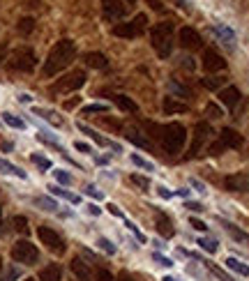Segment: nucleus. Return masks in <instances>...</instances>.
I'll return each mask as SVG.
<instances>
[{
	"label": "nucleus",
	"mask_w": 249,
	"mask_h": 281,
	"mask_svg": "<svg viewBox=\"0 0 249 281\" xmlns=\"http://www.w3.org/2000/svg\"><path fill=\"white\" fill-rule=\"evenodd\" d=\"M161 281H178V279H173V276H164Z\"/></svg>",
	"instance_id": "60"
},
{
	"label": "nucleus",
	"mask_w": 249,
	"mask_h": 281,
	"mask_svg": "<svg viewBox=\"0 0 249 281\" xmlns=\"http://www.w3.org/2000/svg\"><path fill=\"white\" fill-rule=\"evenodd\" d=\"M86 72L83 69H74V72L65 74L63 78H58V81L53 83V85L49 88L51 95H65V92H76L78 88L86 85Z\"/></svg>",
	"instance_id": "5"
},
{
	"label": "nucleus",
	"mask_w": 249,
	"mask_h": 281,
	"mask_svg": "<svg viewBox=\"0 0 249 281\" xmlns=\"http://www.w3.org/2000/svg\"><path fill=\"white\" fill-rule=\"evenodd\" d=\"M157 191H159L164 198H171V191H169V189H166V187H159V189H157Z\"/></svg>",
	"instance_id": "58"
},
{
	"label": "nucleus",
	"mask_w": 249,
	"mask_h": 281,
	"mask_svg": "<svg viewBox=\"0 0 249 281\" xmlns=\"http://www.w3.org/2000/svg\"><path fill=\"white\" fill-rule=\"evenodd\" d=\"M106 111H109V104H90V106H83L81 113L92 115V113H106Z\"/></svg>",
	"instance_id": "35"
},
{
	"label": "nucleus",
	"mask_w": 249,
	"mask_h": 281,
	"mask_svg": "<svg viewBox=\"0 0 249 281\" xmlns=\"http://www.w3.org/2000/svg\"><path fill=\"white\" fill-rule=\"evenodd\" d=\"M226 267H229L231 272H235V274L240 276H249V265H244L242 261H238V258H226Z\"/></svg>",
	"instance_id": "26"
},
{
	"label": "nucleus",
	"mask_w": 249,
	"mask_h": 281,
	"mask_svg": "<svg viewBox=\"0 0 249 281\" xmlns=\"http://www.w3.org/2000/svg\"><path fill=\"white\" fill-rule=\"evenodd\" d=\"M242 143H244V138L240 136L235 129L224 127L219 132V138H217V141L208 147V152H210L212 157H217V155H221L224 150H240V147H242Z\"/></svg>",
	"instance_id": "4"
},
{
	"label": "nucleus",
	"mask_w": 249,
	"mask_h": 281,
	"mask_svg": "<svg viewBox=\"0 0 249 281\" xmlns=\"http://www.w3.org/2000/svg\"><path fill=\"white\" fill-rule=\"evenodd\" d=\"M118 281H134V279H132V276H129V274H125V272H122V274L118 276Z\"/></svg>",
	"instance_id": "59"
},
{
	"label": "nucleus",
	"mask_w": 249,
	"mask_h": 281,
	"mask_svg": "<svg viewBox=\"0 0 249 281\" xmlns=\"http://www.w3.org/2000/svg\"><path fill=\"white\" fill-rule=\"evenodd\" d=\"M3 122L9 124V127H14V129H26V122H23L21 118H16V115H12V113H3Z\"/></svg>",
	"instance_id": "31"
},
{
	"label": "nucleus",
	"mask_w": 249,
	"mask_h": 281,
	"mask_svg": "<svg viewBox=\"0 0 249 281\" xmlns=\"http://www.w3.org/2000/svg\"><path fill=\"white\" fill-rule=\"evenodd\" d=\"M109 212H111L113 217H122V212H120V210H118V205H113V203L109 205Z\"/></svg>",
	"instance_id": "55"
},
{
	"label": "nucleus",
	"mask_w": 249,
	"mask_h": 281,
	"mask_svg": "<svg viewBox=\"0 0 249 281\" xmlns=\"http://www.w3.org/2000/svg\"><path fill=\"white\" fill-rule=\"evenodd\" d=\"M74 58H76V44H74V39L55 41L53 49L49 51V55H46V60H44L42 74H44L46 78L58 76L63 69H67L69 64L74 62Z\"/></svg>",
	"instance_id": "1"
},
{
	"label": "nucleus",
	"mask_w": 249,
	"mask_h": 281,
	"mask_svg": "<svg viewBox=\"0 0 249 281\" xmlns=\"http://www.w3.org/2000/svg\"><path fill=\"white\" fill-rule=\"evenodd\" d=\"M221 226H224V230L235 240V242H240V244H244V247H249V233H244V230H240L238 226H233L231 221H224V219H221Z\"/></svg>",
	"instance_id": "20"
},
{
	"label": "nucleus",
	"mask_w": 249,
	"mask_h": 281,
	"mask_svg": "<svg viewBox=\"0 0 249 281\" xmlns=\"http://www.w3.org/2000/svg\"><path fill=\"white\" fill-rule=\"evenodd\" d=\"M161 109H164L166 115H175V113H187L189 106L184 104V101H180L178 97H164V101H161Z\"/></svg>",
	"instance_id": "16"
},
{
	"label": "nucleus",
	"mask_w": 249,
	"mask_h": 281,
	"mask_svg": "<svg viewBox=\"0 0 249 281\" xmlns=\"http://www.w3.org/2000/svg\"><path fill=\"white\" fill-rule=\"evenodd\" d=\"M12 258L21 265H32V263L39 261V249L30 242V240H18L12 247Z\"/></svg>",
	"instance_id": "8"
},
{
	"label": "nucleus",
	"mask_w": 249,
	"mask_h": 281,
	"mask_svg": "<svg viewBox=\"0 0 249 281\" xmlns=\"http://www.w3.org/2000/svg\"><path fill=\"white\" fill-rule=\"evenodd\" d=\"M18 101H21V104H28V101H32V97L30 95H18Z\"/></svg>",
	"instance_id": "57"
},
{
	"label": "nucleus",
	"mask_w": 249,
	"mask_h": 281,
	"mask_svg": "<svg viewBox=\"0 0 249 281\" xmlns=\"http://www.w3.org/2000/svg\"><path fill=\"white\" fill-rule=\"evenodd\" d=\"M125 3H127V5H134V3H136V0H125Z\"/></svg>",
	"instance_id": "62"
},
{
	"label": "nucleus",
	"mask_w": 249,
	"mask_h": 281,
	"mask_svg": "<svg viewBox=\"0 0 249 281\" xmlns=\"http://www.w3.org/2000/svg\"><path fill=\"white\" fill-rule=\"evenodd\" d=\"M0 272H3V258H0Z\"/></svg>",
	"instance_id": "63"
},
{
	"label": "nucleus",
	"mask_w": 249,
	"mask_h": 281,
	"mask_svg": "<svg viewBox=\"0 0 249 281\" xmlns=\"http://www.w3.org/2000/svg\"><path fill=\"white\" fill-rule=\"evenodd\" d=\"M18 276H21V272H18L16 267H9V270H7V274H5L0 281H14V279H18Z\"/></svg>",
	"instance_id": "46"
},
{
	"label": "nucleus",
	"mask_w": 249,
	"mask_h": 281,
	"mask_svg": "<svg viewBox=\"0 0 249 281\" xmlns=\"http://www.w3.org/2000/svg\"><path fill=\"white\" fill-rule=\"evenodd\" d=\"M23 281H32V279H23Z\"/></svg>",
	"instance_id": "64"
},
{
	"label": "nucleus",
	"mask_w": 249,
	"mask_h": 281,
	"mask_svg": "<svg viewBox=\"0 0 249 281\" xmlns=\"http://www.w3.org/2000/svg\"><path fill=\"white\" fill-rule=\"evenodd\" d=\"M155 228H157V233H159L161 237H173V233H175L173 221H171V217L166 214V212H157V217H155Z\"/></svg>",
	"instance_id": "14"
},
{
	"label": "nucleus",
	"mask_w": 249,
	"mask_h": 281,
	"mask_svg": "<svg viewBox=\"0 0 249 281\" xmlns=\"http://www.w3.org/2000/svg\"><path fill=\"white\" fill-rule=\"evenodd\" d=\"M111 99H113V104L118 106L120 111H125V113H138V104L134 99H129V97H125V95H111Z\"/></svg>",
	"instance_id": "23"
},
{
	"label": "nucleus",
	"mask_w": 249,
	"mask_h": 281,
	"mask_svg": "<svg viewBox=\"0 0 249 281\" xmlns=\"http://www.w3.org/2000/svg\"><path fill=\"white\" fill-rule=\"evenodd\" d=\"M0 173H7V175H16V178L26 180V170H21V168H18V166L9 164V161H7V159H3V157H0Z\"/></svg>",
	"instance_id": "27"
},
{
	"label": "nucleus",
	"mask_w": 249,
	"mask_h": 281,
	"mask_svg": "<svg viewBox=\"0 0 249 281\" xmlns=\"http://www.w3.org/2000/svg\"><path fill=\"white\" fill-rule=\"evenodd\" d=\"M53 175L60 184H72V175H69L67 170H53Z\"/></svg>",
	"instance_id": "42"
},
{
	"label": "nucleus",
	"mask_w": 249,
	"mask_h": 281,
	"mask_svg": "<svg viewBox=\"0 0 249 281\" xmlns=\"http://www.w3.org/2000/svg\"><path fill=\"white\" fill-rule=\"evenodd\" d=\"M196 244L203 249V251H208V253H217V249H219V242L212 240V237H201Z\"/></svg>",
	"instance_id": "29"
},
{
	"label": "nucleus",
	"mask_w": 249,
	"mask_h": 281,
	"mask_svg": "<svg viewBox=\"0 0 249 281\" xmlns=\"http://www.w3.org/2000/svg\"><path fill=\"white\" fill-rule=\"evenodd\" d=\"M76 127H78V132L88 134V136H90V138H92V141H95V143H99V145H111V147H115V150H118V145H115V143H111V141H106V138H101V136H99V134H97V132H95V129L86 127V124H83V122H78V124H76Z\"/></svg>",
	"instance_id": "25"
},
{
	"label": "nucleus",
	"mask_w": 249,
	"mask_h": 281,
	"mask_svg": "<svg viewBox=\"0 0 249 281\" xmlns=\"http://www.w3.org/2000/svg\"><path fill=\"white\" fill-rule=\"evenodd\" d=\"M18 32H21V35H30L32 30H35V18L32 16H23L21 21H18Z\"/></svg>",
	"instance_id": "30"
},
{
	"label": "nucleus",
	"mask_w": 249,
	"mask_h": 281,
	"mask_svg": "<svg viewBox=\"0 0 249 281\" xmlns=\"http://www.w3.org/2000/svg\"><path fill=\"white\" fill-rule=\"evenodd\" d=\"M226 189H229V191H249V178L242 173L229 175V178H226Z\"/></svg>",
	"instance_id": "18"
},
{
	"label": "nucleus",
	"mask_w": 249,
	"mask_h": 281,
	"mask_svg": "<svg viewBox=\"0 0 249 281\" xmlns=\"http://www.w3.org/2000/svg\"><path fill=\"white\" fill-rule=\"evenodd\" d=\"M127 138H129L132 143H136V145H141V147H150V141H148L146 136H136V132H129Z\"/></svg>",
	"instance_id": "38"
},
{
	"label": "nucleus",
	"mask_w": 249,
	"mask_h": 281,
	"mask_svg": "<svg viewBox=\"0 0 249 281\" xmlns=\"http://www.w3.org/2000/svg\"><path fill=\"white\" fill-rule=\"evenodd\" d=\"M86 193H90L92 198H104V193H101L99 189L95 187V184H88V187H86Z\"/></svg>",
	"instance_id": "47"
},
{
	"label": "nucleus",
	"mask_w": 249,
	"mask_h": 281,
	"mask_svg": "<svg viewBox=\"0 0 249 281\" xmlns=\"http://www.w3.org/2000/svg\"><path fill=\"white\" fill-rule=\"evenodd\" d=\"M35 203L42 207V210H49V212H55V201H51V198H46V196H39V198H35Z\"/></svg>",
	"instance_id": "37"
},
{
	"label": "nucleus",
	"mask_w": 249,
	"mask_h": 281,
	"mask_svg": "<svg viewBox=\"0 0 249 281\" xmlns=\"http://www.w3.org/2000/svg\"><path fill=\"white\" fill-rule=\"evenodd\" d=\"M212 30H215V35L219 37V41H224L226 46H231V49L235 46V32L231 30L229 26H224V23H217V26L212 28Z\"/></svg>",
	"instance_id": "21"
},
{
	"label": "nucleus",
	"mask_w": 249,
	"mask_h": 281,
	"mask_svg": "<svg viewBox=\"0 0 249 281\" xmlns=\"http://www.w3.org/2000/svg\"><path fill=\"white\" fill-rule=\"evenodd\" d=\"M35 113L42 115V118H44L46 122H51L53 127H63V124H65V120L60 118V115L55 113V111H42V109H35Z\"/></svg>",
	"instance_id": "28"
},
{
	"label": "nucleus",
	"mask_w": 249,
	"mask_h": 281,
	"mask_svg": "<svg viewBox=\"0 0 249 281\" xmlns=\"http://www.w3.org/2000/svg\"><path fill=\"white\" fill-rule=\"evenodd\" d=\"M129 180H132L136 187H141V191H148V187H150V180L146 178V175H138V173H134V175H129Z\"/></svg>",
	"instance_id": "36"
},
{
	"label": "nucleus",
	"mask_w": 249,
	"mask_h": 281,
	"mask_svg": "<svg viewBox=\"0 0 249 281\" xmlns=\"http://www.w3.org/2000/svg\"><path fill=\"white\" fill-rule=\"evenodd\" d=\"M127 228L132 230L134 235H136V240H138V242H146V235H143L141 230H138V228H136V226H134V224H127Z\"/></svg>",
	"instance_id": "50"
},
{
	"label": "nucleus",
	"mask_w": 249,
	"mask_h": 281,
	"mask_svg": "<svg viewBox=\"0 0 249 281\" xmlns=\"http://www.w3.org/2000/svg\"><path fill=\"white\" fill-rule=\"evenodd\" d=\"M127 14V7L122 5V0H101V16L106 21H120Z\"/></svg>",
	"instance_id": "11"
},
{
	"label": "nucleus",
	"mask_w": 249,
	"mask_h": 281,
	"mask_svg": "<svg viewBox=\"0 0 249 281\" xmlns=\"http://www.w3.org/2000/svg\"><path fill=\"white\" fill-rule=\"evenodd\" d=\"M39 281H63V267H60L58 263H51V265L42 267Z\"/></svg>",
	"instance_id": "19"
},
{
	"label": "nucleus",
	"mask_w": 249,
	"mask_h": 281,
	"mask_svg": "<svg viewBox=\"0 0 249 281\" xmlns=\"http://www.w3.org/2000/svg\"><path fill=\"white\" fill-rule=\"evenodd\" d=\"M9 67L16 69V72H32L37 64V55L32 49L28 46H18V49L12 51V55H7Z\"/></svg>",
	"instance_id": "6"
},
{
	"label": "nucleus",
	"mask_w": 249,
	"mask_h": 281,
	"mask_svg": "<svg viewBox=\"0 0 249 281\" xmlns=\"http://www.w3.org/2000/svg\"><path fill=\"white\" fill-rule=\"evenodd\" d=\"M74 147H76L78 152H86V155H88V152H92V147L88 145V143H83V141H76V143H74Z\"/></svg>",
	"instance_id": "51"
},
{
	"label": "nucleus",
	"mask_w": 249,
	"mask_h": 281,
	"mask_svg": "<svg viewBox=\"0 0 249 281\" xmlns=\"http://www.w3.org/2000/svg\"><path fill=\"white\" fill-rule=\"evenodd\" d=\"M69 267H72L74 276H76L78 281H92V272H90V267H88V263L83 261V258L74 256L72 263H69Z\"/></svg>",
	"instance_id": "15"
},
{
	"label": "nucleus",
	"mask_w": 249,
	"mask_h": 281,
	"mask_svg": "<svg viewBox=\"0 0 249 281\" xmlns=\"http://www.w3.org/2000/svg\"><path fill=\"white\" fill-rule=\"evenodd\" d=\"M49 189H51V193H55V196L65 198V201H69V203H78V196H76V193H69V191H65V189H60V187H49Z\"/></svg>",
	"instance_id": "34"
},
{
	"label": "nucleus",
	"mask_w": 249,
	"mask_h": 281,
	"mask_svg": "<svg viewBox=\"0 0 249 281\" xmlns=\"http://www.w3.org/2000/svg\"><path fill=\"white\" fill-rule=\"evenodd\" d=\"M30 161L37 164L39 168H46V170L51 168V159H46V157H42V155H30Z\"/></svg>",
	"instance_id": "39"
},
{
	"label": "nucleus",
	"mask_w": 249,
	"mask_h": 281,
	"mask_svg": "<svg viewBox=\"0 0 249 281\" xmlns=\"http://www.w3.org/2000/svg\"><path fill=\"white\" fill-rule=\"evenodd\" d=\"M7 53H9V46L5 44V41H0V62H3V60H7Z\"/></svg>",
	"instance_id": "52"
},
{
	"label": "nucleus",
	"mask_w": 249,
	"mask_h": 281,
	"mask_svg": "<svg viewBox=\"0 0 249 281\" xmlns=\"http://www.w3.org/2000/svg\"><path fill=\"white\" fill-rule=\"evenodd\" d=\"M148 5H150L152 9H157V12H161V9H164V3H161V0H148Z\"/></svg>",
	"instance_id": "53"
},
{
	"label": "nucleus",
	"mask_w": 249,
	"mask_h": 281,
	"mask_svg": "<svg viewBox=\"0 0 249 281\" xmlns=\"http://www.w3.org/2000/svg\"><path fill=\"white\" fill-rule=\"evenodd\" d=\"M86 207H88V212H90V214H99V212H101L99 207H97V205H92V203H90V205H86Z\"/></svg>",
	"instance_id": "56"
},
{
	"label": "nucleus",
	"mask_w": 249,
	"mask_h": 281,
	"mask_svg": "<svg viewBox=\"0 0 249 281\" xmlns=\"http://www.w3.org/2000/svg\"><path fill=\"white\" fill-rule=\"evenodd\" d=\"M12 224H14V230H18V233H26L28 230V219L26 217H14Z\"/></svg>",
	"instance_id": "41"
},
{
	"label": "nucleus",
	"mask_w": 249,
	"mask_h": 281,
	"mask_svg": "<svg viewBox=\"0 0 249 281\" xmlns=\"http://www.w3.org/2000/svg\"><path fill=\"white\" fill-rule=\"evenodd\" d=\"M240 90L235 85H229V88H224V90L219 92V99H221V104L224 106H229V109H235V106L240 104Z\"/></svg>",
	"instance_id": "17"
},
{
	"label": "nucleus",
	"mask_w": 249,
	"mask_h": 281,
	"mask_svg": "<svg viewBox=\"0 0 249 281\" xmlns=\"http://www.w3.org/2000/svg\"><path fill=\"white\" fill-rule=\"evenodd\" d=\"M159 143L166 155H178V152H182L184 143H187V129H184V124H180V122L161 124Z\"/></svg>",
	"instance_id": "3"
},
{
	"label": "nucleus",
	"mask_w": 249,
	"mask_h": 281,
	"mask_svg": "<svg viewBox=\"0 0 249 281\" xmlns=\"http://www.w3.org/2000/svg\"><path fill=\"white\" fill-rule=\"evenodd\" d=\"M178 39H180V46H182V49H187V51H196V49H201V46H203L201 35H198L194 28H189V26L180 28Z\"/></svg>",
	"instance_id": "12"
},
{
	"label": "nucleus",
	"mask_w": 249,
	"mask_h": 281,
	"mask_svg": "<svg viewBox=\"0 0 249 281\" xmlns=\"http://www.w3.org/2000/svg\"><path fill=\"white\" fill-rule=\"evenodd\" d=\"M184 207H189V210H192V212H203V210H205V207H203L201 203H187V205H184Z\"/></svg>",
	"instance_id": "54"
},
{
	"label": "nucleus",
	"mask_w": 249,
	"mask_h": 281,
	"mask_svg": "<svg viewBox=\"0 0 249 281\" xmlns=\"http://www.w3.org/2000/svg\"><path fill=\"white\" fill-rule=\"evenodd\" d=\"M37 237H39V242L53 253H65V249H67L63 235L55 233V230L49 228V226H39V228H37Z\"/></svg>",
	"instance_id": "9"
},
{
	"label": "nucleus",
	"mask_w": 249,
	"mask_h": 281,
	"mask_svg": "<svg viewBox=\"0 0 249 281\" xmlns=\"http://www.w3.org/2000/svg\"><path fill=\"white\" fill-rule=\"evenodd\" d=\"M83 60H86V64L88 67H92V69H106L109 67V58H106L104 53H97V51L86 53L83 55Z\"/></svg>",
	"instance_id": "22"
},
{
	"label": "nucleus",
	"mask_w": 249,
	"mask_h": 281,
	"mask_svg": "<svg viewBox=\"0 0 249 281\" xmlns=\"http://www.w3.org/2000/svg\"><path fill=\"white\" fill-rule=\"evenodd\" d=\"M210 136H212V127H210V124H208V122H198L196 129H194V141H192V147H189L187 159H194V157L201 152L203 143H205Z\"/></svg>",
	"instance_id": "10"
},
{
	"label": "nucleus",
	"mask_w": 249,
	"mask_h": 281,
	"mask_svg": "<svg viewBox=\"0 0 249 281\" xmlns=\"http://www.w3.org/2000/svg\"><path fill=\"white\" fill-rule=\"evenodd\" d=\"M0 228H3V210H0Z\"/></svg>",
	"instance_id": "61"
},
{
	"label": "nucleus",
	"mask_w": 249,
	"mask_h": 281,
	"mask_svg": "<svg viewBox=\"0 0 249 281\" xmlns=\"http://www.w3.org/2000/svg\"><path fill=\"white\" fill-rule=\"evenodd\" d=\"M189 184H192V187H194V189H196V191H198V193H205V184H203V182H201V180L192 178V180H189Z\"/></svg>",
	"instance_id": "49"
},
{
	"label": "nucleus",
	"mask_w": 249,
	"mask_h": 281,
	"mask_svg": "<svg viewBox=\"0 0 249 281\" xmlns=\"http://www.w3.org/2000/svg\"><path fill=\"white\" fill-rule=\"evenodd\" d=\"M97 244H99V249H104L109 256H113V253H115V247H113V244H111L106 237H99V240H97Z\"/></svg>",
	"instance_id": "43"
},
{
	"label": "nucleus",
	"mask_w": 249,
	"mask_h": 281,
	"mask_svg": "<svg viewBox=\"0 0 249 281\" xmlns=\"http://www.w3.org/2000/svg\"><path fill=\"white\" fill-rule=\"evenodd\" d=\"M189 226H192L194 230H201V233H205V230H208V224H205V221L196 219V217H192V219H189Z\"/></svg>",
	"instance_id": "44"
},
{
	"label": "nucleus",
	"mask_w": 249,
	"mask_h": 281,
	"mask_svg": "<svg viewBox=\"0 0 249 281\" xmlns=\"http://www.w3.org/2000/svg\"><path fill=\"white\" fill-rule=\"evenodd\" d=\"M169 90H171V97H182V99H192V88H187L184 83L175 81V78H171L169 81Z\"/></svg>",
	"instance_id": "24"
},
{
	"label": "nucleus",
	"mask_w": 249,
	"mask_h": 281,
	"mask_svg": "<svg viewBox=\"0 0 249 281\" xmlns=\"http://www.w3.org/2000/svg\"><path fill=\"white\" fill-rule=\"evenodd\" d=\"M132 164H134V166H138V168H143V170H155L152 161L143 159V157H141V155H136V152H134V155H132Z\"/></svg>",
	"instance_id": "33"
},
{
	"label": "nucleus",
	"mask_w": 249,
	"mask_h": 281,
	"mask_svg": "<svg viewBox=\"0 0 249 281\" xmlns=\"http://www.w3.org/2000/svg\"><path fill=\"white\" fill-rule=\"evenodd\" d=\"M152 258H155L159 265H164V267H171V265H173V261H171V258H166V256H161V253H155Z\"/></svg>",
	"instance_id": "48"
},
{
	"label": "nucleus",
	"mask_w": 249,
	"mask_h": 281,
	"mask_svg": "<svg viewBox=\"0 0 249 281\" xmlns=\"http://www.w3.org/2000/svg\"><path fill=\"white\" fill-rule=\"evenodd\" d=\"M146 28H148V16H146V14H136L132 21L113 26V35L122 37V39H134V37H138Z\"/></svg>",
	"instance_id": "7"
},
{
	"label": "nucleus",
	"mask_w": 249,
	"mask_h": 281,
	"mask_svg": "<svg viewBox=\"0 0 249 281\" xmlns=\"http://www.w3.org/2000/svg\"><path fill=\"white\" fill-rule=\"evenodd\" d=\"M92 281H115V279H113V274H111L109 270L99 267V270L95 272V276H92Z\"/></svg>",
	"instance_id": "40"
},
{
	"label": "nucleus",
	"mask_w": 249,
	"mask_h": 281,
	"mask_svg": "<svg viewBox=\"0 0 249 281\" xmlns=\"http://www.w3.org/2000/svg\"><path fill=\"white\" fill-rule=\"evenodd\" d=\"M203 88H208V90H219L221 85H224V78L219 76H208V78H201Z\"/></svg>",
	"instance_id": "32"
},
{
	"label": "nucleus",
	"mask_w": 249,
	"mask_h": 281,
	"mask_svg": "<svg viewBox=\"0 0 249 281\" xmlns=\"http://www.w3.org/2000/svg\"><path fill=\"white\" fill-rule=\"evenodd\" d=\"M173 35H175L173 21H161L150 30L152 49L157 51V55H159L161 60L171 58V53H173Z\"/></svg>",
	"instance_id": "2"
},
{
	"label": "nucleus",
	"mask_w": 249,
	"mask_h": 281,
	"mask_svg": "<svg viewBox=\"0 0 249 281\" xmlns=\"http://www.w3.org/2000/svg\"><path fill=\"white\" fill-rule=\"evenodd\" d=\"M205 111H208V115H210V118H215V120L224 115V113H221V109H219L217 104H208V106H205Z\"/></svg>",
	"instance_id": "45"
},
{
	"label": "nucleus",
	"mask_w": 249,
	"mask_h": 281,
	"mask_svg": "<svg viewBox=\"0 0 249 281\" xmlns=\"http://www.w3.org/2000/svg\"><path fill=\"white\" fill-rule=\"evenodd\" d=\"M203 69L205 72H224L226 69V60L217 53L215 49H205L203 51Z\"/></svg>",
	"instance_id": "13"
}]
</instances>
